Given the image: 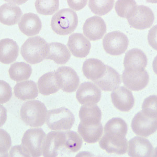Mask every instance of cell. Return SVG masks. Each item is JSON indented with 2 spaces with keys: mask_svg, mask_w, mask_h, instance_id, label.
<instances>
[{
  "mask_svg": "<svg viewBox=\"0 0 157 157\" xmlns=\"http://www.w3.org/2000/svg\"><path fill=\"white\" fill-rule=\"evenodd\" d=\"M104 134L99 141L102 149L109 154L124 155L128 149V143L126 138L128 126L121 118H112L104 127Z\"/></svg>",
  "mask_w": 157,
  "mask_h": 157,
  "instance_id": "obj_1",
  "label": "cell"
},
{
  "mask_svg": "<svg viewBox=\"0 0 157 157\" xmlns=\"http://www.w3.org/2000/svg\"><path fill=\"white\" fill-rule=\"evenodd\" d=\"M46 134L41 128L29 129L26 130L21 139L20 146L13 147L10 156L20 154L23 157H40L43 154V146Z\"/></svg>",
  "mask_w": 157,
  "mask_h": 157,
  "instance_id": "obj_2",
  "label": "cell"
},
{
  "mask_svg": "<svg viewBox=\"0 0 157 157\" xmlns=\"http://www.w3.org/2000/svg\"><path fill=\"white\" fill-rule=\"evenodd\" d=\"M48 43L40 36L29 38L21 46V54L26 62L35 64L46 59L48 53Z\"/></svg>",
  "mask_w": 157,
  "mask_h": 157,
  "instance_id": "obj_3",
  "label": "cell"
},
{
  "mask_svg": "<svg viewBox=\"0 0 157 157\" xmlns=\"http://www.w3.org/2000/svg\"><path fill=\"white\" fill-rule=\"evenodd\" d=\"M47 112L44 104L38 100H32L23 104L20 116L26 125L30 127H40L45 123Z\"/></svg>",
  "mask_w": 157,
  "mask_h": 157,
  "instance_id": "obj_4",
  "label": "cell"
},
{
  "mask_svg": "<svg viewBox=\"0 0 157 157\" xmlns=\"http://www.w3.org/2000/svg\"><path fill=\"white\" fill-rule=\"evenodd\" d=\"M78 24L77 13L70 9H63L52 16L51 26L52 30L59 35H67L73 33Z\"/></svg>",
  "mask_w": 157,
  "mask_h": 157,
  "instance_id": "obj_5",
  "label": "cell"
},
{
  "mask_svg": "<svg viewBox=\"0 0 157 157\" xmlns=\"http://www.w3.org/2000/svg\"><path fill=\"white\" fill-rule=\"evenodd\" d=\"M65 154H69L67 149L66 131H53L49 132L44 143L43 156L56 157L62 156Z\"/></svg>",
  "mask_w": 157,
  "mask_h": 157,
  "instance_id": "obj_6",
  "label": "cell"
},
{
  "mask_svg": "<svg viewBox=\"0 0 157 157\" xmlns=\"http://www.w3.org/2000/svg\"><path fill=\"white\" fill-rule=\"evenodd\" d=\"M73 113L66 107L53 109L47 112L46 124L53 130H69L75 123Z\"/></svg>",
  "mask_w": 157,
  "mask_h": 157,
  "instance_id": "obj_7",
  "label": "cell"
},
{
  "mask_svg": "<svg viewBox=\"0 0 157 157\" xmlns=\"http://www.w3.org/2000/svg\"><path fill=\"white\" fill-rule=\"evenodd\" d=\"M131 127L136 135L147 137L157 131V117L140 111L133 118Z\"/></svg>",
  "mask_w": 157,
  "mask_h": 157,
  "instance_id": "obj_8",
  "label": "cell"
},
{
  "mask_svg": "<svg viewBox=\"0 0 157 157\" xmlns=\"http://www.w3.org/2000/svg\"><path fill=\"white\" fill-rule=\"evenodd\" d=\"M128 45L127 36L120 31L109 33L103 39L104 49L111 55L118 56L124 54Z\"/></svg>",
  "mask_w": 157,
  "mask_h": 157,
  "instance_id": "obj_9",
  "label": "cell"
},
{
  "mask_svg": "<svg viewBox=\"0 0 157 157\" xmlns=\"http://www.w3.org/2000/svg\"><path fill=\"white\" fill-rule=\"evenodd\" d=\"M122 79L126 87L132 91H139L148 85L149 75L145 69H125Z\"/></svg>",
  "mask_w": 157,
  "mask_h": 157,
  "instance_id": "obj_10",
  "label": "cell"
},
{
  "mask_svg": "<svg viewBox=\"0 0 157 157\" xmlns=\"http://www.w3.org/2000/svg\"><path fill=\"white\" fill-rule=\"evenodd\" d=\"M60 89L67 93L76 91L80 84L77 72L69 67L62 66L55 71Z\"/></svg>",
  "mask_w": 157,
  "mask_h": 157,
  "instance_id": "obj_11",
  "label": "cell"
},
{
  "mask_svg": "<svg viewBox=\"0 0 157 157\" xmlns=\"http://www.w3.org/2000/svg\"><path fill=\"white\" fill-rule=\"evenodd\" d=\"M129 24L134 29L143 30L150 28L155 20V15L148 6H137L132 16L127 19Z\"/></svg>",
  "mask_w": 157,
  "mask_h": 157,
  "instance_id": "obj_12",
  "label": "cell"
},
{
  "mask_svg": "<svg viewBox=\"0 0 157 157\" xmlns=\"http://www.w3.org/2000/svg\"><path fill=\"white\" fill-rule=\"evenodd\" d=\"M102 93L100 88L91 82L82 83L76 92L78 102L83 105H93L99 102Z\"/></svg>",
  "mask_w": 157,
  "mask_h": 157,
  "instance_id": "obj_13",
  "label": "cell"
},
{
  "mask_svg": "<svg viewBox=\"0 0 157 157\" xmlns=\"http://www.w3.org/2000/svg\"><path fill=\"white\" fill-rule=\"evenodd\" d=\"M84 35L90 40L95 41L102 39L106 32V25L103 19L94 16L86 20L83 26Z\"/></svg>",
  "mask_w": 157,
  "mask_h": 157,
  "instance_id": "obj_14",
  "label": "cell"
},
{
  "mask_svg": "<svg viewBox=\"0 0 157 157\" xmlns=\"http://www.w3.org/2000/svg\"><path fill=\"white\" fill-rule=\"evenodd\" d=\"M111 96L114 105L121 112H128L134 107V96L132 92L126 87H118L113 91Z\"/></svg>",
  "mask_w": 157,
  "mask_h": 157,
  "instance_id": "obj_15",
  "label": "cell"
},
{
  "mask_svg": "<svg viewBox=\"0 0 157 157\" xmlns=\"http://www.w3.org/2000/svg\"><path fill=\"white\" fill-rule=\"evenodd\" d=\"M128 154L131 157H153L154 148L148 139L136 136L129 141Z\"/></svg>",
  "mask_w": 157,
  "mask_h": 157,
  "instance_id": "obj_16",
  "label": "cell"
},
{
  "mask_svg": "<svg viewBox=\"0 0 157 157\" xmlns=\"http://www.w3.org/2000/svg\"><path fill=\"white\" fill-rule=\"evenodd\" d=\"M71 54L76 57H86L89 54L91 44L82 34L73 33L70 35L67 44Z\"/></svg>",
  "mask_w": 157,
  "mask_h": 157,
  "instance_id": "obj_17",
  "label": "cell"
},
{
  "mask_svg": "<svg viewBox=\"0 0 157 157\" xmlns=\"http://www.w3.org/2000/svg\"><path fill=\"white\" fill-rule=\"evenodd\" d=\"M93 82L103 91H112L119 87L121 83V78L116 70L106 65V71L103 76Z\"/></svg>",
  "mask_w": 157,
  "mask_h": 157,
  "instance_id": "obj_18",
  "label": "cell"
},
{
  "mask_svg": "<svg viewBox=\"0 0 157 157\" xmlns=\"http://www.w3.org/2000/svg\"><path fill=\"white\" fill-rule=\"evenodd\" d=\"M20 30L27 36H33L39 34L42 27L39 16L32 13L22 16L18 23Z\"/></svg>",
  "mask_w": 157,
  "mask_h": 157,
  "instance_id": "obj_19",
  "label": "cell"
},
{
  "mask_svg": "<svg viewBox=\"0 0 157 157\" xmlns=\"http://www.w3.org/2000/svg\"><path fill=\"white\" fill-rule=\"evenodd\" d=\"M147 63L146 55L140 49L133 48L125 54L124 60L125 69H145Z\"/></svg>",
  "mask_w": 157,
  "mask_h": 157,
  "instance_id": "obj_20",
  "label": "cell"
},
{
  "mask_svg": "<svg viewBox=\"0 0 157 157\" xmlns=\"http://www.w3.org/2000/svg\"><path fill=\"white\" fill-rule=\"evenodd\" d=\"M19 54V47L16 41L10 38L0 41V61L4 64H10L16 61Z\"/></svg>",
  "mask_w": 157,
  "mask_h": 157,
  "instance_id": "obj_21",
  "label": "cell"
},
{
  "mask_svg": "<svg viewBox=\"0 0 157 157\" xmlns=\"http://www.w3.org/2000/svg\"><path fill=\"white\" fill-rule=\"evenodd\" d=\"M23 15L21 8L12 3H5L0 7V21L4 25L12 26L18 23Z\"/></svg>",
  "mask_w": 157,
  "mask_h": 157,
  "instance_id": "obj_22",
  "label": "cell"
},
{
  "mask_svg": "<svg viewBox=\"0 0 157 157\" xmlns=\"http://www.w3.org/2000/svg\"><path fill=\"white\" fill-rule=\"evenodd\" d=\"M82 70L86 78L94 81L101 78L105 73L106 65L98 59L90 58L84 61Z\"/></svg>",
  "mask_w": 157,
  "mask_h": 157,
  "instance_id": "obj_23",
  "label": "cell"
},
{
  "mask_svg": "<svg viewBox=\"0 0 157 157\" xmlns=\"http://www.w3.org/2000/svg\"><path fill=\"white\" fill-rule=\"evenodd\" d=\"M39 92L44 95H49L60 89L55 71L49 72L42 75L38 81Z\"/></svg>",
  "mask_w": 157,
  "mask_h": 157,
  "instance_id": "obj_24",
  "label": "cell"
},
{
  "mask_svg": "<svg viewBox=\"0 0 157 157\" xmlns=\"http://www.w3.org/2000/svg\"><path fill=\"white\" fill-rule=\"evenodd\" d=\"M78 114L81 122L86 125H98L101 123L102 112L96 104L82 106Z\"/></svg>",
  "mask_w": 157,
  "mask_h": 157,
  "instance_id": "obj_25",
  "label": "cell"
},
{
  "mask_svg": "<svg viewBox=\"0 0 157 157\" xmlns=\"http://www.w3.org/2000/svg\"><path fill=\"white\" fill-rule=\"evenodd\" d=\"M15 97L22 101L33 100L38 95L37 86L32 80L17 83L14 88Z\"/></svg>",
  "mask_w": 157,
  "mask_h": 157,
  "instance_id": "obj_26",
  "label": "cell"
},
{
  "mask_svg": "<svg viewBox=\"0 0 157 157\" xmlns=\"http://www.w3.org/2000/svg\"><path fill=\"white\" fill-rule=\"evenodd\" d=\"M48 53L47 59L54 61L58 64H64L69 60L71 54L66 45L60 43L49 44Z\"/></svg>",
  "mask_w": 157,
  "mask_h": 157,
  "instance_id": "obj_27",
  "label": "cell"
},
{
  "mask_svg": "<svg viewBox=\"0 0 157 157\" xmlns=\"http://www.w3.org/2000/svg\"><path fill=\"white\" fill-rule=\"evenodd\" d=\"M102 124L98 125H86L80 123L78 131L86 143L93 144L100 140L103 132Z\"/></svg>",
  "mask_w": 157,
  "mask_h": 157,
  "instance_id": "obj_28",
  "label": "cell"
},
{
  "mask_svg": "<svg viewBox=\"0 0 157 157\" xmlns=\"http://www.w3.org/2000/svg\"><path fill=\"white\" fill-rule=\"evenodd\" d=\"M10 77L16 82L26 80L30 78L32 68L24 62H16L11 65L9 70Z\"/></svg>",
  "mask_w": 157,
  "mask_h": 157,
  "instance_id": "obj_29",
  "label": "cell"
},
{
  "mask_svg": "<svg viewBox=\"0 0 157 157\" xmlns=\"http://www.w3.org/2000/svg\"><path fill=\"white\" fill-rule=\"evenodd\" d=\"M135 1H117L115 5V9L118 16L128 19L132 16L137 7Z\"/></svg>",
  "mask_w": 157,
  "mask_h": 157,
  "instance_id": "obj_30",
  "label": "cell"
},
{
  "mask_svg": "<svg viewBox=\"0 0 157 157\" xmlns=\"http://www.w3.org/2000/svg\"><path fill=\"white\" fill-rule=\"evenodd\" d=\"M114 4V0L98 1L90 0L89 7L95 14L102 16L106 14L113 9Z\"/></svg>",
  "mask_w": 157,
  "mask_h": 157,
  "instance_id": "obj_31",
  "label": "cell"
},
{
  "mask_svg": "<svg viewBox=\"0 0 157 157\" xmlns=\"http://www.w3.org/2000/svg\"><path fill=\"white\" fill-rule=\"evenodd\" d=\"M36 11L39 14L44 15H51L59 9V1L38 0L35 3Z\"/></svg>",
  "mask_w": 157,
  "mask_h": 157,
  "instance_id": "obj_32",
  "label": "cell"
},
{
  "mask_svg": "<svg viewBox=\"0 0 157 157\" xmlns=\"http://www.w3.org/2000/svg\"><path fill=\"white\" fill-rule=\"evenodd\" d=\"M157 101L156 95L148 97L143 102L142 111L147 114L157 117Z\"/></svg>",
  "mask_w": 157,
  "mask_h": 157,
  "instance_id": "obj_33",
  "label": "cell"
},
{
  "mask_svg": "<svg viewBox=\"0 0 157 157\" xmlns=\"http://www.w3.org/2000/svg\"><path fill=\"white\" fill-rule=\"evenodd\" d=\"M1 94L0 102L1 104L6 103L11 99L12 92V88L9 84L4 81L1 80Z\"/></svg>",
  "mask_w": 157,
  "mask_h": 157,
  "instance_id": "obj_34",
  "label": "cell"
},
{
  "mask_svg": "<svg viewBox=\"0 0 157 157\" xmlns=\"http://www.w3.org/2000/svg\"><path fill=\"white\" fill-rule=\"evenodd\" d=\"M1 156L6 157L7 155V152L11 146V139L9 134L5 130L1 129Z\"/></svg>",
  "mask_w": 157,
  "mask_h": 157,
  "instance_id": "obj_35",
  "label": "cell"
},
{
  "mask_svg": "<svg viewBox=\"0 0 157 157\" xmlns=\"http://www.w3.org/2000/svg\"><path fill=\"white\" fill-rule=\"evenodd\" d=\"M87 2V1H68L70 7L75 11H78L84 8Z\"/></svg>",
  "mask_w": 157,
  "mask_h": 157,
  "instance_id": "obj_36",
  "label": "cell"
}]
</instances>
